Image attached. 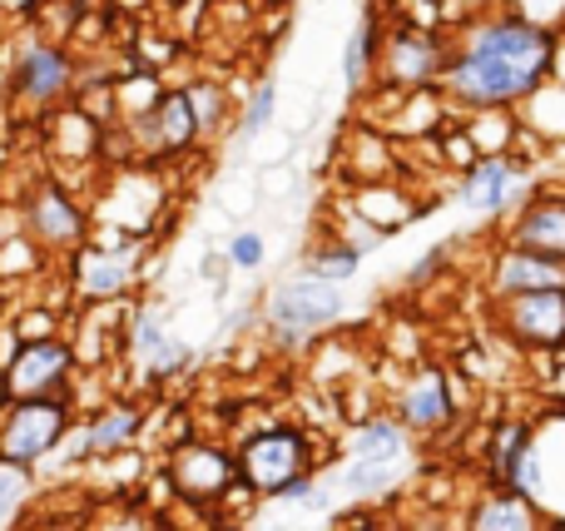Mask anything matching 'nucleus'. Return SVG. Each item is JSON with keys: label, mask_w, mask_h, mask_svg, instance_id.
<instances>
[{"label": "nucleus", "mask_w": 565, "mask_h": 531, "mask_svg": "<svg viewBox=\"0 0 565 531\" xmlns=\"http://www.w3.org/2000/svg\"><path fill=\"white\" fill-rule=\"evenodd\" d=\"M561 35L526 25L511 10L471 15L447 35V70L437 79V95L451 115L471 109H521L546 79H556Z\"/></svg>", "instance_id": "obj_1"}, {"label": "nucleus", "mask_w": 565, "mask_h": 531, "mask_svg": "<svg viewBox=\"0 0 565 531\" xmlns=\"http://www.w3.org/2000/svg\"><path fill=\"white\" fill-rule=\"evenodd\" d=\"M348 314V294L338 284H322L312 274H288L268 288L264 308H258V328H264L268 348L282 353H302L308 343L328 338Z\"/></svg>", "instance_id": "obj_2"}, {"label": "nucleus", "mask_w": 565, "mask_h": 531, "mask_svg": "<svg viewBox=\"0 0 565 531\" xmlns=\"http://www.w3.org/2000/svg\"><path fill=\"white\" fill-rule=\"evenodd\" d=\"M234 467H238V492L248 502H274L288 482L318 472V437L302 423L274 417L264 427H248L234 447Z\"/></svg>", "instance_id": "obj_3"}, {"label": "nucleus", "mask_w": 565, "mask_h": 531, "mask_svg": "<svg viewBox=\"0 0 565 531\" xmlns=\"http://www.w3.org/2000/svg\"><path fill=\"white\" fill-rule=\"evenodd\" d=\"M6 95L25 109H60L75 95V55L40 30L6 35Z\"/></svg>", "instance_id": "obj_4"}, {"label": "nucleus", "mask_w": 565, "mask_h": 531, "mask_svg": "<svg viewBox=\"0 0 565 531\" xmlns=\"http://www.w3.org/2000/svg\"><path fill=\"white\" fill-rule=\"evenodd\" d=\"M169 497L194 512H218L224 502H248L238 492V467H234V447L214 443V437H189V443L169 447L159 463ZM254 507V502H248Z\"/></svg>", "instance_id": "obj_5"}, {"label": "nucleus", "mask_w": 565, "mask_h": 531, "mask_svg": "<svg viewBox=\"0 0 565 531\" xmlns=\"http://www.w3.org/2000/svg\"><path fill=\"white\" fill-rule=\"evenodd\" d=\"M145 254H149V238L119 234V229H109V234H89V244L65 258L70 294L89 308L125 304V298L139 288V258Z\"/></svg>", "instance_id": "obj_6"}, {"label": "nucleus", "mask_w": 565, "mask_h": 531, "mask_svg": "<svg viewBox=\"0 0 565 531\" xmlns=\"http://www.w3.org/2000/svg\"><path fill=\"white\" fill-rule=\"evenodd\" d=\"M79 423L75 393L65 397H35V403H6L0 407V463L35 472L40 463L60 453L70 443Z\"/></svg>", "instance_id": "obj_7"}, {"label": "nucleus", "mask_w": 565, "mask_h": 531, "mask_svg": "<svg viewBox=\"0 0 565 531\" xmlns=\"http://www.w3.org/2000/svg\"><path fill=\"white\" fill-rule=\"evenodd\" d=\"M441 70H447V35L431 25H417V20H397L392 30H382L367 89L417 95V89H437Z\"/></svg>", "instance_id": "obj_8"}, {"label": "nucleus", "mask_w": 565, "mask_h": 531, "mask_svg": "<svg viewBox=\"0 0 565 531\" xmlns=\"http://www.w3.org/2000/svg\"><path fill=\"white\" fill-rule=\"evenodd\" d=\"M20 219H25L30 244H35L45 258H60V264H65L70 254H79V248L89 244V234H95L89 204L75 194V189L60 184V179H40V184L25 194V204H20Z\"/></svg>", "instance_id": "obj_9"}, {"label": "nucleus", "mask_w": 565, "mask_h": 531, "mask_svg": "<svg viewBox=\"0 0 565 531\" xmlns=\"http://www.w3.org/2000/svg\"><path fill=\"white\" fill-rule=\"evenodd\" d=\"M75 378H79V363L65 338L10 343L0 353V407L35 403V397H65V393H75Z\"/></svg>", "instance_id": "obj_10"}, {"label": "nucleus", "mask_w": 565, "mask_h": 531, "mask_svg": "<svg viewBox=\"0 0 565 531\" xmlns=\"http://www.w3.org/2000/svg\"><path fill=\"white\" fill-rule=\"evenodd\" d=\"M387 413L407 437H441L457 427L461 403H457V373L441 363H417L397 387H392Z\"/></svg>", "instance_id": "obj_11"}, {"label": "nucleus", "mask_w": 565, "mask_h": 531, "mask_svg": "<svg viewBox=\"0 0 565 531\" xmlns=\"http://www.w3.org/2000/svg\"><path fill=\"white\" fill-rule=\"evenodd\" d=\"M497 328L516 353L551 358L565 353V288H546V294H521L491 304Z\"/></svg>", "instance_id": "obj_12"}, {"label": "nucleus", "mask_w": 565, "mask_h": 531, "mask_svg": "<svg viewBox=\"0 0 565 531\" xmlns=\"http://www.w3.org/2000/svg\"><path fill=\"white\" fill-rule=\"evenodd\" d=\"M139 433H145V403H135V397H105L89 413H79L70 443H75V457H95L99 463V457L129 453L139 443Z\"/></svg>", "instance_id": "obj_13"}, {"label": "nucleus", "mask_w": 565, "mask_h": 531, "mask_svg": "<svg viewBox=\"0 0 565 531\" xmlns=\"http://www.w3.org/2000/svg\"><path fill=\"white\" fill-rule=\"evenodd\" d=\"M487 298L501 304V298H521V294H546V288H565V264L546 254H526V248H511L497 238L487 258Z\"/></svg>", "instance_id": "obj_14"}, {"label": "nucleus", "mask_w": 565, "mask_h": 531, "mask_svg": "<svg viewBox=\"0 0 565 531\" xmlns=\"http://www.w3.org/2000/svg\"><path fill=\"white\" fill-rule=\"evenodd\" d=\"M501 244L561 258L565 264V189H536V194L501 224Z\"/></svg>", "instance_id": "obj_15"}, {"label": "nucleus", "mask_w": 565, "mask_h": 531, "mask_svg": "<svg viewBox=\"0 0 565 531\" xmlns=\"http://www.w3.org/2000/svg\"><path fill=\"white\" fill-rule=\"evenodd\" d=\"M541 527H546L541 507L507 492V487H481L467 502V512H461V531H541Z\"/></svg>", "instance_id": "obj_16"}, {"label": "nucleus", "mask_w": 565, "mask_h": 531, "mask_svg": "<svg viewBox=\"0 0 565 531\" xmlns=\"http://www.w3.org/2000/svg\"><path fill=\"white\" fill-rule=\"evenodd\" d=\"M50 115H55V125H50V155H55L60 164H95L109 125H99V119L79 105H60V109H50Z\"/></svg>", "instance_id": "obj_17"}, {"label": "nucleus", "mask_w": 565, "mask_h": 531, "mask_svg": "<svg viewBox=\"0 0 565 531\" xmlns=\"http://www.w3.org/2000/svg\"><path fill=\"white\" fill-rule=\"evenodd\" d=\"M412 453V437L397 427L392 413H367L348 427V457L352 463H377V467H402Z\"/></svg>", "instance_id": "obj_18"}, {"label": "nucleus", "mask_w": 565, "mask_h": 531, "mask_svg": "<svg viewBox=\"0 0 565 531\" xmlns=\"http://www.w3.org/2000/svg\"><path fill=\"white\" fill-rule=\"evenodd\" d=\"M342 174L352 179V184H387V179H397V149H392V139L382 135V129L372 125H352L348 129V149H342Z\"/></svg>", "instance_id": "obj_19"}, {"label": "nucleus", "mask_w": 565, "mask_h": 531, "mask_svg": "<svg viewBox=\"0 0 565 531\" xmlns=\"http://www.w3.org/2000/svg\"><path fill=\"white\" fill-rule=\"evenodd\" d=\"M536 443V423L521 413H507L487 427V447H481V487H507V472L526 447Z\"/></svg>", "instance_id": "obj_20"}, {"label": "nucleus", "mask_w": 565, "mask_h": 531, "mask_svg": "<svg viewBox=\"0 0 565 531\" xmlns=\"http://www.w3.org/2000/svg\"><path fill=\"white\" fill-rule=\"evenodd\" d=\"M461 135L471 139V149L481 155H516L521 149V119L516 109H471V115H457Z\"/></svg>", "instance_id": "obj_21"}, {"label": "nucleus", "mask_w": 565, "mask_h": 531, "mask_svg": "<svg viewBox=\"0 0 565 531\" xmlns=\"http://www.w3.org/2000/svg\"><path fill=\"white\" fill-rule=\"evenodd\" d=\"M179 95L189 99V115H194L199 139H214L218 129L234 119V89H228L224 79H214V75L184 79V85H179Z\"/></svg>", "instance_id": "obj_22"}, {"label": "nucleus", "mask_w": 565, "mask_h": 531, "mask_svg": "<svg viewBox=\"0 0 565 531\" xmlns=\"http://www.w3.org/2000/svg\"><path fill=\"white\" fill-rule=\"evenodd\" d=\"M377 45H382L377 15H362L358 25H352L348 45H342V85H348L352 95H362V89L372 85V60H377Z\"/></svg>", "instance_id": "obj_23"}, {"label": "nucleus", "mask_w": 565, "mask_h": 531, "mask_svg": "<svg viewBox=\"0 0 565 531\" xmlns=\"http://www.w3.org/2000/svg\"><path fill=\"white\" fill-rule=\"evenodd\" d=\"M302 274H312V278H322V284H352V278L362 274V254L352 244H342V238H318V244L302 254Z\"/></svg>", "instance_id": "obj_24"}, {"label": "nucleus", "mask_w": 565, "mask_h": 531, "mask_svg": "<svg viewBox=\"0 0 565 531\" xmlns=\"http://www.w3.org/2000/svg\"><path fill=\"white\" fill-rule=\"evenodd\" d=\"M174 333L169 328V314H164V304H135L129 308V323H125V348L135 358H149L164 338Z\"/></svg>", "instance_id": "obj_25"}, {"label": "nucleus", "mask_w": 565, "mask_h": 531, "mask_svg": "<svg viewBox=\"0 0 565 531\" xmlns=\"http://www.w3.org/2000/svg\"><path fill=\"white\" fill-rule=\"evenodd\" d=\"M402 482V467H377V463H352L342 467V492L352 497V502H377V497L397 492Z\"/></svg>", "instance_id": "obj_26"}, {"label": "nucleus", "mask_w": 565, "mask_h": 531, "mask_svg": "<svg viewBox=\"0 0 565 531\" xmlns=\"http://www.w3.org/2000/svg\"><path fill=\"white\" fill-rule=\"evenodd\" d=\"M6 338L10 343H45V338H65V318H60V308H50V304L20 308V314L6 323Z\"/></svg>", "instance_id": "obj_27"}, {"label": "nucleus", "mask_w": 565, "mask_h": 531, "mask_svg": "<svg viewBox=\"0 0 565 531\" xmlns=\"http://www.w3.org/2000/svg\"><path fill=\"white\" fill-rule=\"evenodd\" d=\"M274 115H278V85L264 75V79H254V89H248L244 105H238V135L258 139L268 125H274Z\"/></svg>", "instance_id": "obj_28"}, {"label": "nucleus", "mask_w": 565, "mask_h": 531, "mask_svg": "<svg viewBox=\"0 0 565 531\" xmlns=\"http://www.w3.org/2000/svg\"><path fill=\"white\" fill-rule=\"evenodd\" d=\"M85 531H174V527H169V517L145 512V507H109V512L89 517Z\"/></svg>", "instance_id": "obj_29"}, {"label": "nucleus", "mask_w": 565, "mask_h": 531, "mask_svg": "<svg viewBox=\"0 0 565 531\" xmlns=\"http://www.w3.org/2000/svg\"><path fill=\"white\" fill-rule=\"evenodd\" d=\"M224 254H228V264H234V274H258V268H264V258H268L264 229H234V234H228V244H224Z\"/></svg>", "instance_id": "obj_30"}, {"label": "nucleus", "mask_w": 565, "mask_h": 531, "mask_svg": "<svg viewBox=\"0 0 565 531\" xmlns=\"http://www.w3.org/2000/svg\"><path fill=\"white\" fill-rule=\"evenodd\" d=\"M139 363H145V368H149V373H154V378H179V373H184L189 363H194V348H189V343H184V338H179V333H169L164 343H159V348H154V353H149V358H139Z\"/></svg>", "instance_id": "obj_31"}, {"label": "nucleus", "mask_w": 565, "mask_h": 531, "mask_svg": "<svg viewBox=\"0 0 565 531\" xmlns=\"http://www.w3.org/2000/svg\"><path fill=\"white\" fill-rule=\"evenodd\" d=\"M501 6L511 15H521L526 25L551 30V35H561V25H565V0H501Z\"/></svg>", "instance_id": "obj_32"}, {"label": "nucleus", "mask_w": 565, "mask_h": 531, "mask_svg": "<svg viewBox=\"0 0 565 531\" xmlns=\"http://www.w3.org/2000/svg\"><path fill=\"white\" fill-rule=\"evenodd\" d=\"M30 497V472H20V467L0 463V522H10V517H20V507H25Z\"/></svg>", "instance_id": "obj_33"}, {"label": "nucleus", "mask_w": 565, "mask_h": 531, "mask_svg": "<svg viewBox=\"0 0 565 531\" xmlns=\"http://www.w3.org/2000/svg\"><path fill=\"white\" fill-rule=\"evenodd\" d=\"M397 531H461V517H451L447 507H417L402 517Z\"/></svg>", "instance_id": "obj_34"}, {"label": "nucleus", "mask_w": 565, "mask_h": 531, "mask_svg": "<svg viewBox=\"0 0 565 531\" xmlns=\"http://www.w3.org/2000/svg\"><path fill=\"white\" fill-rule=\"evenodd\" d=\"M199 278L214 288V298H228V278H234V264H228L224 248H204V258H199Z\"/></svg>", "instance_id": "obj_35"}, {"label": "nucleus", "mask_w": 565, "mask_h": 531, "mask_svg": "<svg viewBox=\"0 0 565 531\" xmlns=\"http://www.w3.org/2000/svg\"><path fill=\"white\" fill-rule=\"evenodd\" d=\"M447 264H451V244H431L427 254H422L417 264L407 268V284H412V288H427L431 278H437V274H441V268H447Z\"/></svg>", "instance_id": "obj_36"}, {"label": "nucleus", "mask_w": 565, "mask_h": 531, "mask_svg": "<svg viewBox=\"0 0 565 531\" xmlns=\"http://www.w3.org/2000/svg\"><path fill=\"white\" fill-rule=\"evenodd\" d=\"M40 248L30 244V238H6V248H0V268H6V274H20V268H35L40 264Z\"/></svg>", "instance_id": "obj_37"}, {"label": "nucleus", "mask_w": 565, "mask_h": 531, "mask_svg": "<svg viewBox=\"0 0 565 531\" xmlns=\"http://www.w3.org/2000/svg\"><path fill=\"white\" fill-rule=\"evenodd\" d=\"M89 512H75V517H40V522H25L20 531H85Z\"/></svg>", "instance_id": "obj_38"}, {"label": "nucleus", "mask_w": 565, "mask_h": 531, "mask_svg": "<svg viewBox=\"0 0 565 531\" xmlns=\"http://www.w3.org/2000/svg\"><path fill=\"white\" fill-rule=\"evenodd\" d=\"M258 323V308L254 304H234L228 308V318H224V338L228 333H244V328H254Z\"/></svg>", "instance_id": "obj_39"}, {"label": "nucleus", "mask_w": 565, "mask_h": 531, "mask_svg": "<svg viewBox=\"0 0 565 531\" xmlns=\"http://www.w3.org/2000/svg\"><path fill=\"white\" fill-rule=\"evenodd\" d=\"M258 531H298L292 522H282V527H274V522H258Z\"/></svg>", "instance_id": "obj_40"}, {"label": "nucleus", "mask_w": 565, "mask_h": 531, "mask_svg": "<svg viewBox=\"0 0 565 531\" xmlns=\"http://www.w3.org/2000/svg\"><path fill=\"white\" fill-rule=\"evenodd\" d=\"M556 527H561V531H565V522H556Z\"/></svg>", "instance_id": "obj_41"}, {"label": "nucleus", "mask_w": 565, "mask_h": 531, "mask_svg": "<svg viewBox=\"0 0 565 531\" xmlns=\"http://www.w3.org/2000/svg\"><path fill=\"white\" fill-rule=\"evenodd\" d=\"M0 20H6V10H0Z\"/></svg>", "instance_id": "obj_42"}]
</instances>
